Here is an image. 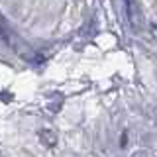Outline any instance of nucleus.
Wrapping results in <instances>:
<instances>
[{"mask_svg": "<svg viewBox=\"0 0 157 157\" xmlns=\"http://www.w3.org/2000/svg\"><path fill=\"white\" fill-rule=\"evenodd\" d=\"M126 6L136 32L157 45V0H126Z\"/></svg>", "mask_w": 157, "mask_h": 157, "instance_id": "f257e3e1", "label": "nucleus"}]
</instances>
